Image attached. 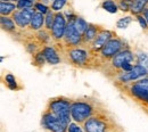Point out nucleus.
Returning <instances> with one entry per match:
<instances>
[{"label": "nucleus", "mask_w": 148, "mask_h": 132, "mask_svg": "<svg viewBox=\"0 0 148 132\" xmlns=\"http://www.w3.org/2000/svg\"><path fill=\"white\" fill-rule=\"evenodd\" d=\"M146 75H148L147 70H146L145 67H143L141 65L136 64L132 70H130L128 72H122V73H120L119 75H116L114 79H112V81H113L114 85H117V84L129 83L131 81L141 79V77H144V76H146Z\"/></svg>", "instance_id": "obj_7"}, {"label": "nucleus", "mask_w": 148, "mask_h": 132, "mask_svg": "<svg viewBox=\"0 0 148 132\" xmlns=\"http://www.w3.org/2000/svg\"><path fill=\"white\" fill-rule=\"evenodd\" d=\"M36 13V9L33 7L31 8H23V9H16L12 17L15 21L17 27L19 30H25L29 27L31 21H32V17Z\"/></svg>", "instance_id": "obj_9"}, {"label": "nucleus", "mask_w": 148, "mask_h": 132, "mask_svg": "<svg viewBox=\"0 0 148 132\" xmlns=\"http://www.w3.org/2000/svg\"><path fill=\"white\" fill-rule=\"evenodd\" d=\"M103 30V27L100 25H96L92 23H89L87 30L84 31V33L82 34V46H90L95 38L97 37V34Z\"/></svg>", "instance_id": "obj_12"}, {"label": "nucleus", "mask_w": 148, "mask_h": 132, "mask_svg": "<svg viewBox=\"0 0 148 132\" xmlns=\"http://www.w3.org/2000/svg\"><path fill=\"white\" fill-rule=\"evenodd\" d=\"M148 6V0H132V6L130 12L133 15L143 14L144 9Z\"/></svg>", "instance_id": "obj_18"}, {"label": "nucleus", "mask_w": 148, "mask_h": 132, "mask_svg": "<svg viewBox=\"0 0 148 132\" xmlns=\"http://www.w3.org/2000/svg\"><path fill=\"white\" fill-rule=\"evenodd\" d=\"M75 18H76L75 15H71L69 17V21H67V26H66V31H65L64 38L60 41V43L65 48L82 46V34L74 26V21H75Z\"/></svg>", "instance_id": "obj_5"}, {"label": "nucleus", "mask_w": 148, "mask_h": 132, "mask_svg": "<svg viewBox=\"0 0 148 132\" xmlns=\"http://www.w3.org/2000/svg\"><path fill=\"white\" fill-rule=\"evenodd\" d=\"M66 2H67V0H54L50 8H51L54 12L58 13V12H60V10L64 8V6L66 5Z\"/></svg>", "instance_id": "obj_26"}, {"label": "nucleus", "mask_w": 148, "mask_h": 132, "mask_svg": "<svg viewBox=\"0 0 148 132\" xmlns=\"http://www.w3.org/2000/svg\"><path fill=\"white\" fill-rule=\"evenodd\" d=\"M42 53L46 57V60L47 63L51 64V65H57L60 63L62 58L58 55V51L56 50V48L54 46H43L42 48Z\"/></svg>", "instance_id": "obj_13"}, {"label": "nucleus", "mask_w": 148, "mask_h": 132, "mask_svg": "<svg viewBox=\"0 0 148 132\" xmlns=\"http://www.w3.org/2000/svg\"><path fill=\"white\" fill-rule=\"evenodd\" d=\"M122 49H124V41L117 36H115L110 41H107V43L103 47V49L98 53V55L104 62H108Z\"/></svg>", "instance_id": "obj_8"}, {"label": "nucleus", "mask_w": 148, "mask_h": 132, "mask_svg": "<svg viewBox=\"0 0 148 132\" xmlns=\"http://www.w3.org/2000/svg\"><path fill=\"white\" fill-rule=\"evenodd\" d=\"M136 63L141 65L143 67H145L148 72V54L140 53V54L136 55Z\"/></svg>", "instance_id": "obj_24"}, {"label": "nucleus", "mask_w": 148, "mask_h": 132, "mask_svg": "<svg viewBox=\"0 0 148 132\" xmlns=\"http://www.w3.org/2000/svg\"><path fill=\"white\" fill-rule=\"evenodd\" d=\"M84 132H122L123 129L113 118L110 112L97 114L88 118L83 124Z\"/></svg>", "instance_id": "obj_3"}, {"label": "nucleus", "mask_w": 148, "mask_h": 132, "mask_svg": "<svg viewBox=\"0 0 148 132\" xmlns=\"http://www.w3.org/2000/svg\"><path fill=\"white\" fill-rule=\"evenodd\" d=\"M46 62H47V60H46V57H45L43 53H42V49L39 50L38 53H36V54L33 55V59H32L33 65H36L38 67H42Z\"/></svg>", "instance_id": "obj_21"}, {"label": "nucleus", "mask_w": 148, "mask_h": 132, "mask_svg": "<svg viewBox=\"0 0 148 132\" xmlns=\"http://www.w3.org/2000/svg\"><path fill=\"white\" fill-rule=\"evenodd\" d=\"M34 9L37 10V12H40V13H42V14H47V12L50 9V8H48L46 5H43V3H40V2H37V3H34Z\"/></svg>", "instance_id": "obj_31"}, {"label": "nucleus", "mask_w": 148, "mask_h": 132, "mask_svg": "<svg viewBox=\"0 0 148 132\" xmlns=\"http://www.w3.org/2000/svg\"><path fill=\"white\" fill-rule=\"evenodd\" d=\"M45 21H46V15L36 10L27 30L31 31V32H37L39 30H41L43 27V25H45Z\"/></svg>", "instance_id": "obj_14"}, {"label": "nucleus", "mask_w": 148, "mask_h": 132, "mask_svg": "<svg viewBox=\"0 0 148 132\" xmlns=\"http://www.w3.org/2000/svg\"><path fill=\"white\" fill-rule=\"evenodd\" d=\"M72 100L73 99L67 98L65 96H57L54 98H50L48 100L46 109L55 114L56 116H58L65 123L70 124L71 120H72V115H71Z\"/></svg>", "instance_id": "obj_4"}, {"label": "nucleus", "mask_w": 148, "mask_h": 132, "mask_svg": "<svg viewBox=\"0 0 148 132\" xmlns=\"http://www.w3.org/2000/svg\"><path fill=\"white\" fill-rule=\"evenodd\" d=\"M0 24H1V29L10 34H15L17 32V25L15 23V21L13 17L9 16H1L0 18Z\"/></svg>", "instance_id": "obj_15"}, {"label": "nucleus", "mask_w": 148, "mask_h": 132, "mask_svg": "<svg viewBox=\"0 0 148 132\" xmlns=\"http://www.w3.org/2000/svg\"><path fill=\"white\" fill-rule=\"evenodd\" d=\"M106 112H108V109L98 99L83 97V98H76L72 100V106H71L72 120L80 124H83L91 116L100 113H106Z\"/></svg>", "instance_id": "obj_1"}, {"label": "nucleus", "mask_w": 148, "mask_h": 132, "mask_svg": "<svg viewBox=\"0 0 148 132\" xmlns=\"http://www.w3.org/2000/svg\"><path fill=\"white\" fill-rule=\"evenodd\" d=\"M101 7H103L106 12L112 13V14L116 13L117 9H119V5H116V2H115L114 0H104L103 3H101Z\"/></svg>", "instance_id": "obj_20"}, {"label": "nucleus", "mask_w": 148, "mask_h": 132, "mask_svg": "<svg viewBox=\"0 0 148 132\" xmlns=\"http://www.w3.org/2000/svg\"><path fill=\"white\" fill-rule=\"evenodd\" d=\"M131 6H132V0H120V2H119V8L123 12L130 10Z\"/></svg>", "instance_id": "obj_29"}, {"label": "nucleus", "mask_w": 148, "mask_h": 132, "mask_svg": "<svg viewBox=\"0 0 148 132\" xmlns=\"http://www.w3.org/2000/svg\"><path fill=\"white\" fill-rule=\"evenodd\" d=\"M16 6H17V9H23V8L34 7V3H33V0H17Z\"/></svg>", "instance_id": "obj_27"}, {"label": "nucleus", "mask_w": 148, "mask_h": 132, "mask_svg": "<svg viewBox=\"0 0 148 132\" xmlns=\"http://www.w3.org/2000/svg\"><path fill=\"white\" fill-rule=\"evenodd\" d=\"M119 91L138 104L144 111L148 109V77H141L129 83L115 85Z\"/></svg>", "instance_id": "obj_2"}, {"label": "nucleus", "mask_w": 148, "mask_h": 132, "mask_svg": "<svg viewBox=\"0 0 148 132\" xmlns=\"http://www.w3.org/2000/svg\"><path fill=\"white\" fill-rule=\"evenodd\" d=\"M88 25H89V23H87L83 18L76 16V18H75V21H74V26H75V29H76L81 34L84 33V31L87 30Z\"/></svg>", "instance_id": "obj_23"}, {"label": "nucleus", "mask_w": 148, "mask_h": 132, "mask_svg": "<svg viewBox=\"0 0 148 132\" xmlns=\"http://www.w3.org/2000/svg\"><path fill=\"white\" fill-rule=\"evenodd\" d=\"M143 15H144V17L146 18V21L148 22V6L144 9V12H143Z\"/></svg>", "instance_id": "obj_32"}, {"label": "nucleus", "mask_w": 148, "mask_h": 132, "mask_svg": "<svg viewBox=\"0 0 148 132\" xmlns=\"http://www.w3.org/2000/svg\"><path fill=\"white\" fill-rule=\"evenodd\" d=\"M136 17H137V21L139 22L140 26H141L144 30H148V22L146 21V18L144 17V15H143V14H139V15H136Z\"/></svg>", "instance_id": "obj_30"}, {"label": "nucleus", "mask_w": 148, "mask_h": 132, "mask_svg": "<svg viewBox=\"0 0 148 132\" xmlns=\"http://www.w3.org/2000/svg\"><path fill=\"white\" fill-rule=\"evenodd\" d=\"M1 1H8V0H1Z\"/></svg>", "instance_id": "obj_33"}, {"label": "nucleus", "mask_w": 148, "mask_h": 132, "mask_svg": "<svg viewBox=\"0 0 148 132\" xmlns=\"http://www.w3.org/2000/svg\"><path fill=\"white\" fill-rule=\"evenodd\" d=\"M66 26H67V21L65 18L64 14L60 12L56 13L55 23L51 29V37L54 42H60L63 40L66 31Z\"/></svg>", "instance_id": "obj_10"}, {"label": "nucleus", "mask_w": 148, "mask_h": 132, "mask_svg": "<svg viewBox=\"0 0 148 132\" xmlns=\"http://www.w3.org/2000/svg\"><path fill=\"white\" fill-rule=\"evenodd\" d=\"M17 9L16 3L9 2V1H1L0 3V13L1 16H9L13 15V13Z\"/></svg>", "instance_id": "obj_17"}, {"label": "nucleus", "mask_w": 148, "mask_h": 132, "mask_svg": "<svg viewBox=\"0 0 148 132\" xmlns=\"http://www.w3.org/2000/svg\"><path fill=\"white\" fill-rule=\"evenodd\" d=\"M67 132H84L83 127L80 125L77 122H71L67 127Z\"/></svg>", "instance_id": "obj_28"}, {"label": "nucleus", "mask_w": 148, "mask_h": 132, "mask_svg": "<svg viewBox=\"0 0 148 132\" xmlns=\"http://www.w3.org/2000/svg\"><path fill=\"white\" fill-rule=\"evenodd\" d=\"M116 34L113 32V31H110V30H105V29H103L98 34H97V37L95 38L92 42H91V44L88 47V49L92 53V54H98L101 49H103V47L107 43V41H110L112 38H114Z\"/></svg>", "instance_id": "obj_11"}, {"label": "nucleus", "mask_w": 148, "mask_h": 132, "mask_svg": "<svg viewBox=\"0 0 148 132\" xmlns=\"http://www.w3.org/2000/svg\"><path fill=\"white\" fill-rule=\"evenodd\" d=\"M5 84L10 90H18L19 89L18 85H17V82H16V77L13 74H7L5 76Z\"/></svg>", "instance_id": "obj_22"}, {"label": "nucleus", "mask_w": 148, "mask_h": 132, "mask_svg": "<svg viewBox=\"0 0 148 132\" xmlns=\"http://www.w3.org/2000/svg\"><path fill=\"white\" fill-rule=\"evenodd\" d=\"M34 38L38 40V42L41 44V46H47V43L53 40V37H51V32L47 29H41L36 32L34 34Z\"/></svg>", "instance_id": "obj_16"}, {"label": "nucleus", "mask_w": 148, "mask_h": 132, "mask_svg": "<svg viewBox=\"0 0 148 132\" xmlns=\"http://www.w3.org/2000/svg\"><path fill=\"white\" fill-rule=\"evenodd\" d=\"M41 124L49 132H67V127H69L67 123H65L58 116H56L55 114L47 109H45V112L42 113Z\"/></svg>", "instance_id": "obj_6"}, {"label": "nucleus", "mask_w": 148, "mask_h": 132, "mask_svg": "<svg viewBox=\"0 0 148 132\" xmlns=\"http://www.w3.org/2000/svg\"><path fill=\"white\" fill-rule=\"evenodd\" d=\"M55 17H56V12H54L51 8L47 12L46 14V21H45V29L49 30L51 32V29H53V25L55 23Z\"/></svg>", "instance_id": "obj_19"}, {"label": "nucleus", "mask_w": 148, "mask_h": 132, "mask_svg": "<svg viewBox=\"0 0 148 132\" xmlns=\"http://www.w3.org/2000/svg\"><path fill=\"white\" fill-rule=\"evenodd\" d=\"M132 19L133 18H132L131 16H127V17L120 18L116 22V27H119V29H127L130 24H131Z\"/></svg>", "instance_id": "obj_25"}]
</instances>
